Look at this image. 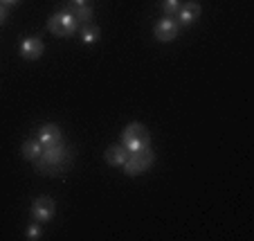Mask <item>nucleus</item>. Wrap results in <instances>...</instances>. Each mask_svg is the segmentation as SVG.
Masks as SVG:
<instances>
[{
	"instance_id": "nucleus-16",
	"label": "nucleus",
	"mask_w": 254,
	"mask_h": 241,
	"mask_svg": "<svg viewBox=\"0 0 254 241\" xmlns=\"http://www.w3.org/2000/svg\"><path fill=\"white\" fill-rule=\"evenodd\" d=\"M5 18H7V5H2V2H0V25L5 23Z\"/></svg>"
},
{
	"instance_id": "nucleus-6",
	"label": "nucleus",
	"mask_w": 254,
	"mask_h": 241,
	"mask_svg": "<svg viewBox=\"0 0 254 241\" xmlns=\"http://www.w3.org/2000/svg\"><path fill=\"white\" fill-rule=\"evenodd\" d=\"M54 210H57V205H54V201L50 196H39V198H34V203H32V217H34V221H39V223L50 221L54 217Z\"/></svg>"
},
{
	"instance_id": "nucleus-1",
	"label": "nucleus",
	"mask_w": 254,
	"mask_h": 241,
	"mask_svg": "<svg viewBox=\"0 0 254 241\" xmlns=\"http://www.w3.org/2000/svg\"><path fill=\"white\" fill-rule=\"evenodd\" d=\"M67 162H70V151L63 147V142H59V145H52V147H43V154L34 160V169L41 171V174L54 176V174H61L63 169L67 167Z\"/></svg>"
},
{
	"instance_id": "nucleus-9",
	"label": "nucleus",
	"mask_w": 254,
	"mask_h": 241,
	"mask_svg": "<svg viewBox=\"0 0 254 241\" xmlns=\"http://www.w3.org/2000/svg\"><path fill=\"white\" fill-rule=\"evenodd\" d=\"M36 140L41 142L43 147H52V145H59L63 142V135H61V129L57 124H43L36 133Z\"/></svg>"
},
{
	"instance_id": "nucleus-5",
	"label": "nucleus",
	"mask_w": 254,
	"mask_h": 241,
	"mask_svg": "<svg viewBox=\"0 0 254 241\" xmlns=\"http://www.w3.org/2000/svg\"><path fill=\"white\" fill-rule=\"evenodd\" d=\"M178 29H180L178 20H173V16H164V18H160L158 23H155L153 36L160 41V43H171V41L178 36Z\"/></svg>"
},
{
	"instance_id": "nucleus-13",
	"label": "nucleus",
	"mask_w": 254,
	"mask_h": 241,
	"mask_svg": "<svg viewBox=\"0 0 254 241\" xmlns=\"http://www.w3.org/2000/svg\"><path fill=\"white\" fill-rule=\"evenodd\" d=\"M180 5H183V0H162V2H160V7H162L164 16H173V18H176V14H178V9H180Z\"/></svg>"
},
{
	"instance_id": "nucleus-12",
	"label": "nucleus",
	"mask_w": 254,
	"mask_h": 241,
	"mask_svg": "<svg viewBox=\"0 0 254 241\" xmlns=\"http://www.w3.org/2000/svg\"><path fill=\"white\" fill-rule=\"evenodd\" d=\"M81 32V41L83 43H97L99 41V27L97 25H92V23H83V27L79 29Z\"/></svg>"
},
{
	"instance_id": "nucleus-15",
	"label": "nucleus",
	"mask_w": 254,
	"mask_h": 241,
	"mask_svg": "<svg viewBox=\"0 0 254 241\" xmlns=\"http://www.w3.org/2000/svg\"><path fill=\"white\" fill-rule=\"evenodd\" d=\"M41 235H43V232H41L39 221H34L32 226L27 228V239H29V241H36V239H41Z\"/></svg>"
},
{
	"instance_id": "nucleus-8",
	"label": "nucleus",
	"mask_w": 254,
	"mask_h": 241,
	"mask_svg": "<svg viewBox=\"0 0 254 241\" xmlns=\"http://www.w3.org/2000/svg\"><path fill=\"white\" fill-rule=\"evenodd\" d=\"M43 54V41L36 39V36H27V39L20 41V57L27 59V61H36Z\"/></svg>"
},
{
	"instance_id": "nucleus-3",
	"label": "nucleus",
	"mask_w": 254,
	"mask_h": 241,
	"mask_svg": "<svg viewBox=\"0 0 254 241\" xmlns=\"http://www.w3.org/2000/svg\"><path fill=\"white\" fill-rule=\"evenodd\" d=\"M48 29L54 36H72V34L79 29V20L74 18V11L70 9H61L48 20Z\"/></svg>"
},
{
	"instance_id": "nucleus-2",
	"label": "nucleus",
	"mask_w": 254,
	"mask_h": 241,
	"mask_svg": "<svg viewBox=\"0 0 254 241\" xmlns=\"http://www.w3.org/2000/svg\"><path fill=\"white\" fill-rule=\"evenodd\" d=\"M122 145L130 151H139V149H146L151 145V133L149 129L139 122H130L124 131H122Z\"/></svg>"
},
{
	"instance_id": "nucleus-10",
	"label": "nucleus",
	"mask_w": 254,
	"mask_h": 241,
	"mask_svg": "<svg viewBox=\"0 0 254 241\" xmlns=\"http://www.w3.org/2000/svg\"><path fill=\"white\" fill-rule=\"evenodd\" d=\"M126 158H128V149L124 145H115L111 149H106V162L111 167H124Z\"/></svg>"
},
{
	"instance_id": "nucleus-17",
	"label": "nucleus",
	"mask_w": 254,
	"mask_h": 241,
	"mask_svg": "<svg viewBox=\"0 0 254 241\" xmlns=\"http://www.w3.org/2000/svg\"><path fill=\"white\" fill-rule=\"evenodd\" d=\"M72 2H74V7H81V5H86L88 0H72Z\"/></svg>"
},
{
	"instance_id": "nucleus-18",
	"label": "nucleus",
	"mask_w": 254,
	"mask_h": 241,
	"mask_svg": "<svg viewBox=\"0 0 254 241\" xmlns=\"http://www.w3.org/2000/svg\"><path fill=\"white\" fill-rule=\"evenodd\" d=\"M0 2H2V5H16L18 0H0Z\"/></svg>"
},
{
	"instance_id": "nucleus-11",
	"label": "nucleus",
	"mask_w": 254,
	"mask_h": 241,
	"mask_svg": "<svg viewBox=\"0 0 254 241\" xmlns=\"http://www.w3.org/2000/svg\"><path fill=\"white\" fill-rule=\"evenodd\" d=\"M41 154H43V145H41L36 138H29V140L23 142V158H27V160L34 162Z\"/></svg>"
},
{
	"instance_id": "nucleus-4",
	"label": "nucleus",
	"mask_w": 254,
	"mask_h": 241,
	"mask_svg": "<svg viewBox=\"0 0 254 241\" xmlns=\"http://www.w3.org/2000/svg\"><path fill=\"white\" fill-rule=\"evenodd\" d=\"M153 162H155V154L149 147L139 151H130L124 162V171H126V176H139L144 171H149L153 167Z\"/></svg>"
},
{
	"instance_id": "nucleus-14",
	"label": "nucleus",
	"mask_w": 254,
	"mask_h": 241,
	"mask_svg": "<svg viewBox=\"0 0 254 241\" xmlns=\"http://www.w3.org/2000/svg\"><path fill=\"white\" fill-rule=\"evenodd\" d=\"M74 18H77L79 23H90V18H92V7H88V5L74 7Z\"/></svg>"
},
{
	"instance_id": "nucleus-7",
	"label": "nucleus",
	"mask_w": 254,
	"mask_h": 241,
	"mask_svg": "<svg viewBox=\"0 0 254 241\" xmlns=\"http://www.w3.org/2000/svg\"><path fill=\"white\" fill-rule=\"evenodd\" d=\"M176 18H178V25H191V23H196V20L200 18V5H198L196 0H187V2H183V5H180Z\"/></svg>"
}]
</instances>
